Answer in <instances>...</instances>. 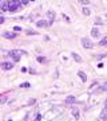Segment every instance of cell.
Returning a JSON list of instances; mask_svg holds the SVG:
<instances>
[{"instance_id":"6da1fadb","label":"cell","mask_w":107,"mask_h":121,"mask_svg":"<svg viewBox=\"0 0 107 121\" xmlns=\"http://www.w3.org/2000/svg\"><path fill=\"white\" fill-rule=\"evenodd\" d=\"M21 8L20 0H9L8 1V11L9 12H16Z\"/></svg>"},{"instance_id":"7a4b0ae2","label":"cell","mask_w":107,"mask_h":121,"mask_svg":"<svg viewBox=\"0 0 107 121\" xmlns=\"http://www.w3.org/2000/svg\"><path fill=\"white\" fill-rule=\"evenodd\" d=\"M20 52H21V51L12 50V51H9V52H8V55L11 56V59H12L13 62H19V59H20Z\"/></svg>"},{"instance_id":"3957f363","label":"cell","mask_w":107,"mask_h":121,"mask_svg":"<svg viewBox=\"0 0 107 121\" xmlns=\"http://www.w3.org/2000/svg\"><path fill=\"white\" fill-rule=\"evenodd\" d=\"M80 43H82V46H83L84 48H94V43H92L91 40H88L87 38H82Z\"/></svg>"},{"instance_id":"277c9868","label":"cell","mask_w":107,"mask_h":121,"mask_svg":"<svg viewBox=\"0 0 107 121\" xmlns=\"http://www.w3.org/2000/svg\"><path fill=\"white\" fill-rule=\"evenodd\" d=\"M0 67L3 70H11V69H13V63L12 62H1Z\"/></svg>"},{"instance_id":"5b68a950","label":"cell","mask_w":107,"mask_h":121,"mask_svg":"<svg viewBox=\"0 0 107 121\" xmlns=\"http://www.w3.org/2000/svg\"><path fill=\"white\" fill-rule=\"evenodd\" d=\"M36 26L40 27V28H42V27H50V26H51V23L46 22V20H39V22L36 23Z\"/></svg>"},{"instance_id":"8992f818","label":"cell","mask_w":107,"mask_h":121,"mask_svg":"<svg viewBox=\"0 0 107 121\" xmlns=\"http://www.w3.org/2000/svg\"><path fill=\"white\" fill-rule=\"evenodd\" d=\"M64 102H66V105H72L74 102H75V97H74V95H68Z\"/></svg>"},{"instance_id":"52a82bcc","label":"cell","mask_w":107,"mask_h":121,"mask_svg":"<svg viewBox=\"0 0 107 121\" xmlns=\"http://www.w3.org/2000/svg\"><path fill=\"white\" fill-rule=\"evenodd\" d=\"M3 36L7 38V39H15V38H16V34H15V32H4Z\"/></svg>"},{"instance_id":"ba28073f","label":"cell","mask_w":107,"mask_h":121,"mask_svg":"<svg viewBox=\"0 0 107 121\" xmlns=\"http://www.w3.org/2000/svg\"><path fill=\"white\" fill-rule=\"evenodd\" d=\"M47 17L50 19V23L52 24L54 19H55V12H54V11H48V12H47Z\"/></svg>"},{"instance_id":"9c48e42d","label":"cell","mask_w":107,"mask_h":121,"mask_svg":"<svg viewBox=\"0 0 107 121\" xmlns=\"http://www.w3.org/2000/svg\"><path fill=\"white\" fill-rule=\"evenodd\" d=\"M99 118L100 120H107V106H104V109L102 110L100 116H99Z\"/></svg>"},{"instance_id":"30bf717a","label":"cell","mask_w":107,"mask_h":121,"mask_svg":"<svg viewBox=\"0 0 107 121\" xmlns=\"http://www.w3.org/2000/svg\"><path fill=\"white\" fill-rule=\"evenodd\" d=\"M91 36H92V38H98L99 36V30L96 27H94V28L91 30Z\"/></svg>"},{"instance_id":"8fae6325","label":"cell","mask_w":107,"mask_h":121,"mask_svg":"<svg viewBox=\"0 0 107 121\" xmlns=\"http://www.w3.org/2000/svg\"><path fill=\"white\" fill-rule=\"evenodd\" d=\"M78 75L80 77V79L83 81V82H86V81H87V75H86V74L83 73V71H78Z\"/></svg>"},{"instance_id":"7c38bea8","label":"cell","mask_w":107,"mask_h":121,"mask_svg":"<svg viewBox=\"0 0 107 121\" xmlns=\"http://www.w3.org/2000/svg\"><path fill=\"white\" fill-rule=\"evenodd\" d=\"M71 55H72V58H74L75 60H76V62H82V58H80V55H78L76 52H72Z\"/></svg>"},{"instance_id":"4fadbf2b","label":"cell","mask_w":107,"mask_h":121,"mask_svg":"<svg viewBox=\"0 0 107 121\" xmlns=\"http://www.w3.org/2000/svg\"><path fill=\"white\" fill-rule=\"evenodd\" d=\"M0 11H8V1H4L3 4H1V8Z\"/></svg>"},{"instance_id":"5bb4252c","label":"cell","mask_w":107,"mask_h":121,"mask_svg":"<svg viewBox=\"0 0 107 121\" xmlns=\"http://www.w3.org/2000/svg\"><path fill=\"white\" fill-rule=\"evenodd\" d=\"M7 102V94H1L0 95V104H5Z\"/></svg>"},{"instance_id":"9a60e30c","label":"cell","mask_w":107,"mask_h":121,"mask_svg":"<svg viewBox=\"0 0 107 121\" xmlns=\"http://www.w3.org/2000/svg\"><path fill=\"white\" fill-rule=\"evenodd\" d=\"M72 116L75 117V118H79V110H78L76 108L72 109Z\"/></svg>"},{"instance_id":"2e32d148","label":"cell","mask_w":107,"mask_h":121,"mask_svg":"<svg viewBox=\"0 0 107 121\" xmlns=\"http://www.w3.org/2000/svg\"><path fill=\"white\" fill-rule=\"evenodd\" d=\"M104 90H107V83H104L103 86H100L98 89V93H102V91H104Z\"/></svg>"},{"instance_id":"e0dca14e","label":"cell","mask_w":107,"mask_h":121,"mask_svg":"<svg viewBox=\"0 0 107 121\" xmlns=\"http://www.w3.org/2000/svg\"><path fill=\"white\" fill-rule=\"evenodd\" d=\"M99 44H100V46H107V36L106 38H103L102 40L99 42Z\"/></svg>"},{"instance_id":"ac0fdd59","label":"cell","mask_w":107,"mask_h":121,"mask_svg":"<svg viewBox=\"0 0 107 121\" xmlns=\"http://www.w3.org/2000/svg\"><path fill=\"white\" fill-rule=\"evenodd\" d=\"M83 13H84L86 16H88V15L91 13V11H90L88 8H86V7H84V8H83Z\"/></svg>"},{"instance_id":"d6986e66","label":"cell","mask_w":107,"mask_h":121,"mask_svg":"<svg viewBox=\"0 0 107 121\" xmlns=\"http://www.w3.org/2000/svg\"><path fill=\"white\" fill-rule=\"evenodd\" d=\"M31 0H20V3H21V5H27L28 3H30Z\"/></svg>"},{"instance_id":"ffe728a7","label":"cell","mask_w":107,"mask_h":121,"mask_svg":"<svg viewBox=\"0 0 107 121\" xmlns=\"http://www.w3.org/2000/svg\"><path fill=\"white\" fill-rule=\"evenodd\" d=\"M38 60L40 62V63H43V62H46V58H43V56H38Z\"/></svg>"},{"instance_id":"44dd1931","label":"cell","mask_w":107,"mask_h":121,"mask_svg":"<svg viewBox=\"0 0 107 121\" xmlns=\"http://www.w3.org/2000/svg\"><path fill=\"white\" fill-rule=\"evenodd\" d=\"M27 34L28 35H38V32L36 31H27Z\"/></svg>"},{"instance_id":"7402d4cb","label":"cell","mask_w":107,"mask_h":121,"mask_svg":"<svg viewBox=\"0 0 107 121\" xmlns=\"http://www.w3.org/2000/svg\"><path fill=\"white\" fill-rule=\"evenodd\" d=\"M20 86H21V87H30V83H28V82H24V83H21Z\"/></svg>"},{"instance_id":"603a6c76","label":"cell","mask_w":107,"mask_h":121,"mask_svg":"<svg viewBox=\"0 0 107 121\" xmlns=\"http://www.w3.org/2000/svg\"><path fill=\"white\" fill-rule=\"evenodd\" d=\"M13 30L16 31V32H19V31H21V28H20L19 26H15V27H13Z\"/></svg>"},{"instance_id":"cb8c5ba5","label":"cell","mask_w":107,"mask_h":121,"mask_svg":"<svg viewBox=\"0 0 107 121\" xmlns=\"http://www.w3.org/2000/svg\"><path fill=\"white\" fill-rule=\"evenodd\" d=\"M63 19L66 20V22H70V17L67 16V15H64V13H63Z\"/></svg>"},{"instance_id":"d4e9b609","label":"cell","mask_w":107,"mask_h":121,"mask_svg":"<svg viewBox=\"0 0 107 121\" xmlns=\"http://www.w3.org/2000/svg\"><path fill=\"white\" fill-rule=\"evenodd\" d=\"M79 1H80V3H83L84 5H87V4H88V0H79Z\"/></svg>"},{"instance_id":"484cf974","label":"cell","mask_w":107,"mask_h":121,"mask_svg":"<svg viewBox=\"0 0 107 121\" xmlns=\"http://www.w3.org/2000/svg\"><path fill=\"white\" fill-rule=\"evenodd\" d=\"M95 24H102V20H100V19H96V20H95Z\"/></svg>"},{"instance_id":"4316f807","label":"cell","mask_w":107,"mask_h":121,"mask_svg":"<svg viewBox=\"0 0 107 121\" xmlns=\"http://www.w3.org/2000/svg\"><path fill=\"white\" fill-rule=\"evenodd\" d=\"M35 102H36V101H35V99H34V98H32V99H30V101H28V104H30V105H32V104H35Z\"/></svg>"},{"instance_id":"83f0119b","label":"cell","mask_w":107,"mask_h":121,"mask_svg":"<svg viewBox=\"0 0 107 121\" xmlns=\"http://www.w3.org/2000/svg\"><path fill=\"white\" fill-rule=\"evenodd\" d=\"M36 120H42V114H39V113H38V114H36Z\"/></svg>"},{"instance_id":"f1b7e54d","label":"cell","mask_w":107,"mask_h":121,"mask_svg":"<svg viewBox=\"0 0 107 121\" xmlns=\"http://www.w3.org/2000/svg\"><path fill=\"white\" fill-rule=\"evenodd\" d=\"M3 23H4V17L0 16V24H3Z\"/></svg>"},{"instance_id":"f546056e","label":"cell","mask_w":107,"mask_h":121,"mask_svg":"<svg viewBox=\"0 0 107 121\" xmlns=\"http://www.w3.org/2000/svg\"><path fill=\"white\" fill-rule=\"evenodd\" d=\"M106 16H107V13H106Z\"/></svg>"}]
</instances>
